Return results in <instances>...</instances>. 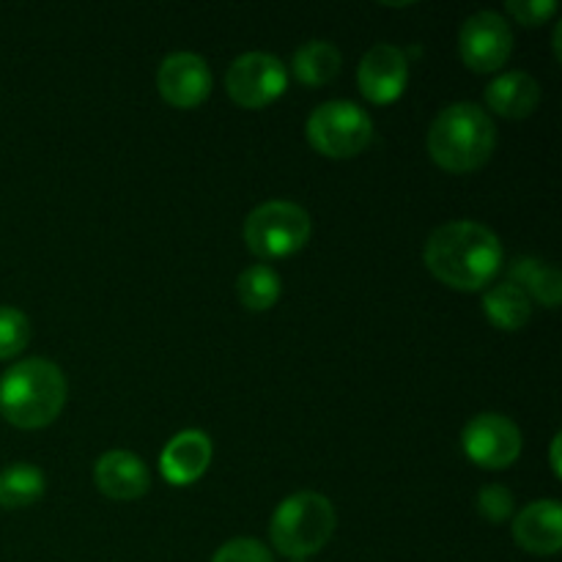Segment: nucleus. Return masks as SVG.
I'll return each mask as SVG.
<instances>
[{
  "instance_id": "f257e3e1",
  "label": "nucleus",
  "mask_w": 562,
  "mask_h": 562,
  "mask_svg": "<svg viewBox=\"0 0 562 562\" xmlns=\"http://www.w3.org/2000/svg\"><path fill=\"white\" fill-rule=\"evenodd\" d=\"M423 261L439 283L459 291H481L503 269V245L486 225L456 220L428 236Z\"/></svg>"
},
{
  "instance_id": "f03ea898",
  "label": "nucleus",
  "mask_w": 562,
  "mask_h": 562,
  "mask_svg": "<svg viewBox=\"0 0 562 562\" xmlns=\"http://www.w3.org/2000/svg\"><path fill=\"white\" fill-rule=\"evenodd\" d=\"M497 126L492 115L472 102H456L439 110L428 126L426 148L434 162L450 173H472L492 159Z\"/></svg>"
},
{
  "instance_id": "7ed1b4c3",
  "label": "nucleus",
  "mask_w": 562,
  "mask_h": 562,
  "mask_svg": "<svg viewBox=\"0 0 562 562\" xmlns=\"http://www.w3.org/2000/svg\"><path fill=\"white\" fill-rule=\"evenodd\" d=\"M66 404V376L55 362L33 357L0 376V412L16 428H44Z\"/></svg>"
},
{
  "instance_id": "20e7f679",
  "label": "nucleus",
  "mask_w": 562,
  "mask_h": 562,
  "mask_svg": "<svg viewBox=\"0 0 562 562\" xmlns=\"http://www.w3.org/2000/svg\"><path fill=\"white\" fill-rule=\"evenodd\" d=\"M335 532V508L324 494L300 492L278 505L269 521L274 549L291 560L322 552Z\"/></svg>"
},
{
  "instance_id": "39448f33",
  "label": "nucleus",
  "mask_w": 562,
  "mask_h": 562,
  "mask_svg": "<svg viewBox=\"0 0 562 562\" xmlns=\"http://www.w3.org/2000/svg\"><path fill=\"white\" fill-rule=\"evenodd\" d=\"M311 239V214L291 201H269L245 220V241L261 258H285L300 252Z\"/></svg>"
},
{
  "instance_id": "423d86ee",
  "label": "nucleus",
  "mask_w": 562,
  "mask_h": 562,
  "mask_svg": "<svg viewBox=\"0 0 562 562\" xmlns=\"http://www.w3.org/2000/svg\"><path fill=\"white\" fill-rule=\"evenodd\" d=\"M307 140L324 157H357L373 140V121L360 104L333 99V102L318 104L311 113V119H307Z\"/></svg>"
},
{
  "instance_id": "0eeeda50",
  "label": "nucleus",
  "mask_w": 562,
  "mask_h": 562,
  "mask_svg": "<svg viewBox=\"0 0 562 562\" xmlns=\"http://www.w3.org/2000/svg\"><path fill=\"white\" fill-rule=\"evenodd\" d=\"M225 88L239 108L261 110L283 97L289 88V71H285L283 60L274 55L245 53L228 66Z\"/></svg>"
},
{
  "instance_id": "6e6552de",
  "label": "nucleus",
  "mask_w": 562,
  "mask_h": 562,
  "mask_svg": "<svg viewBox=\"0 0 562 562\" xmlns=\"http://www.w3.org/2000/svg\"><path fill=\"white\" fill-rule=\"evenodd\" d=\"M461 445L472 464L483 470H508L521 456V431L510 417L483 412L472 417L461 434Z\"/></svg>"
},
{
  "instance_id": "1a4fd4ad",
  "label": "nucleus",
  "mask_w": 562,
  "mask_h": 562,
  "mask_svg": "<svg viewBox=\"0 0 562 562\" xmlns=\"http://www.w3.org/2000/svg\"><path fill=\"white\" fill-rule=\"evenodd\" d=\"M459 53L467 69L486 75L508 64L514 53V31L497 11H477L467 16L459 33Z\"/></svg>"
},
{
  "instance_id": "9d476101",
  "label": "nucleus",
  "mask_w": 562,
  "mask_h": 562,
  "mask_svg": "<svg viewBox=\"0 0 562 562\" xmlns=\"http://www.w3.org/2000/svg\"><path fill=\"white\" fill-rule=\"evenodd\" d=\"M159 97L179 110L198 108L212 93V71L195 53H173L162 60L157 75Z\"/></svg>"
},
{
  "instance_id": "9b49d317",
  "label": "nucleus",
  "mask_w": 562,
  "mask_h": 562,
  "mask_svg": "<svg viewBox=\"0 0 562 562\" xmlns=\"http://www.w3.org/2000/svg\"><path fill=\"white\" fill-rule=\"evenodd\" d=\"M409 80V60L395 44H376L368 49L357 69V82L368 102L390 104L404 93Z\"/></svg>"
},
{
  "instance_id": "f8f14e48",
  "label": "nucleus",
  "mask_w": 562,
  "mask_h": 562,
  "mask_svg": "<svg viewBox=\"0 0 562 562\" xmlns=\"http://www.w3.org/2000/svg\"><path fill=\"white\" fill-rule=\"evenodd\" d=\"M514 541L530 554H558L562 547V508L558 499H538L514 519Z\"/></svg>"
},
{
  "instance_id": "ddd939ff",
  "label": "nucleus",
  "mask_w": 562,
  "mask_h": 562,
  "mask_svg": "<svg viewBox=\"0 0 562 562\" xmlns=\"http://www.w3.org/2000/svg\"><path fill=\"white\" fill-rule=\"evenodd\" d=\"M209 464H212V439L198 428L176 434L159 456V472L173 486L195 483L209 470Z\"/></svg>"
},
{
  "instance_id": "4468645a",
  "label": "nucleus",
  "mask_w": 562,
  "mask_h": 562,
  "mask_svg": "<svg viewBox=\"0 0 562 562\" xmlns=\"http://www.w3.org/2000/svg\"><path fill=\"white\" fill-rule=\"evenodd\" d=\"M93 481L104 497L121 499V503L140 499L151 486L146 464L140 461V456L130 453V450H110V453L99 456L97 467H93Z\"/></svg>"
},
{
  "instance_id": "2eb2a0df",
  "label": "nucleus",
  "mask_w": 562,
  "mask_h": 562,
  "mask_svg": "<svg viewBox=\"0 0 562 562\" xmlns=\"http://www.w3.org/2000/svg\"><path fill=\"white\" fill-rule=\"evenodd\" d=\"M541 102V86L527 71H505L486 88V104L503 119H527Z\"/></svg>"
},
{
  "instance_id": "dca6fc26",
  "label": "nucleus",
  "mask_w": 562,
  "mask_h": 562,
  "mask_svg": "<svg viewBox=\"0 0 562 562\" xmlns=\"http://www.w3.org/2000/svg\"><path fill=\"white\" fill-rule=\"evenodd\" d=\"M483 311H486L488 322L494 327L505 329V333H516L525 327L532 316V302L525 291L516 283H499L483 294Z\"/></svg>"
},
{
  "instance_id": "f3484780",
  "label": "nucleus",
  "mask_w": 562,
  "mask_h": 562,
  "mask_svg": "<svg viewBox=\"0 0 562 562\" xmlns=\"http://www.w3.org/2000/svg\"><path fill=\"white\" fill-rule=\"evenodd\" d=\"M340 64H344V55L335 47L333 42H313L302 44L294 53V60H291V69H294V77L302 82V86H327L329 80H335L340 71Z\"/></svg>"
},
{
  "instance_id": "a211bd4d",
  "label": "nucleus",
  "mask_w": 562,
  "mask_h": 562,
  "mask_svg": "<svg viewBox=\"0 0 562 562\" xmlns=\"http://www.w3.org/2000/svg\"><path fill=\"white\" fill-rule=\"evenodd\" d=\"M44 472L33 464H11L0 472V508H31L44 497Z\"/></svg>"
},
{
  "instance_id": "6ab92c4d",
  "label": "nucleus",
  "mask_w": 562,
  "mask_h": 562,
  "mask_svg": "<svg viewBox=\"0 0 562 562\" xmlns=\"http://www.w3.org/2000/svg\"><path fill=\"white\" fill-rule=\"evenodd\" d=\"M510 278H514L510 283L519 285L527 296L532 294L547 307H558L562 280L554 267L536 261V258H521V261H516L514 267H510Z\"/></svg>"
},
{
  "instance_id": "aec40b11",
  "label": "nucleus",
  "mask_w": 562,
  "mask_h": 562,
  "mask_svg": "<svg viewBox=\"0 0 562 562\" xmlns=\"http://www.w3.org/2000/svg\"><path fill=\"white\" fill-rule=\"evenodd\" d=\"M280 291H283V283H280V274L274 272L267 263H256V267H247L245 272L236 280V294H239L241 305L247 311H269L274 302L280 300Z\"/></svg>"
},
{
  "instance_id": "412c9836",
  "label": "nucleus",
  "mask_w": 562,
  "mask_h": 562,
  "mask_svg": "<svg viewBox=\"0 0 562 562\" xmlns=\"http://www.w3.org/2000/svg\"><path fill=\"white\" fill-rule=\"evenodd\" d=\"M31 340V322L22 311L0 305V360H14Z\"/></svg>"
},
{
  "instance_id": "4be33fe9",
  "label": "nucleus",
  "mask_w": 562,
  "mask_h": 562,
  "mask_svg": "<svg viewBox=\"0 0 562 562\" xmlns=\"http://www.w3.org/2000/svg\"><path fill=\"white\" fill-rule=\"evenodd\" d=\"M477 510H481L483 519L499 525V521L510 519V514H514V494L499 486V483L483 486L481 494H477Z\"/></svg>"
},
{
  "instance_id": "5701e85b",
  "label": "nucleus",
  "mask_w": 562,
  "mask_h": 562,
  "mask_svg": "<svg viewBox=\"0 0 562 562\" xmlns=\"http://www.w3.org/2000/svg\"><path fill=\"white\" fill-rule=\"evenodd\" d=\"M212 562H274L272 552L252 538H234L217 549Z\"/></svg>"
},
{
  "instance_id": "b1692460",
  "label": "nucleus",
  "mask_w": 562,
  "mask_h": 562,
  "mask_svg": "<svg viewBox=\"0 0 562 562\" xmlns=\"http://www.w3.org/2000/svg\"><path fill=\"white\" fill-rule=\"evenodd\" d=\"M508 11L521 25H543L552 14H558L554 0H508Z\"/></svg>"
},
{
  "instance_id": "393cba45",
  "label": "nucleus",
  "mask_w": 562,
  "mask_h": 562,
  "mask_svg": "<svg viewBox=\"0 0 562 562\" xmlns=\"http://www.w3.org/2000/svg\"><path fill=\"white\" fill-rule=\"evenodd\" d=\"M560 434L558 437H554V442H552V467H554V475H562V467H560Z\"/></svg>"
},
{
  "instance_id": "a878e982",
  "label": "nucleus",
  "mask_w": 562,
  "mask_h": 562,
  "mask_svg": "<svg viewBox=\"0 0 562 562\" xmlns=\"http://www.w3.org/2000/svg\"><path fill=\"white\" fill-rule=\"evenodd\" d=\"M294 562H305V560H294Z\"/></svg>"
}]
</instances>
